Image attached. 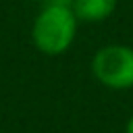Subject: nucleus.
Instances as JSON below:
<instances>
[{
	"mask_svg": "<svg viewBox=\"0 0 133 133\" xmlns=\"http://www.w3.org/2000/svg\"><path fill=\"white\" fill-rule=\"evenodd\" d=\"M77 31V17L73 12V6H66L62 2L48 4L33 23V44L44 54H62L75 37Z\"/></svg>",
	"mask_w": 133,
	"mask_h": 133,
	"instance_id": "f257e3e1",
	"label": "nucleus"
},
{
	"mask_svg": "<svg viewBox=\"0 0 133 133\" xmlns=\"http://www.w3.org/2000/svg\"><path fill=\"white\" fill-rule=\"evenodd\" d=\"M125 133H133V116L127 121V127H125Z\"/></svg>",
	"mask_w": 133,
	"mask_h": 133,
	"instance_id": "20e7f679",
	"label": "nucleus"
},
{
	"mask_svg": "<svg viewBox=\"0 0 133 133\" xmlns=\"http://www.w3.org/2000/svg\"><path fill=\"white\" fill-rule=\"evenodd\" d=\"M91 73L110 89L133 87V48L121 44L100 48L91 60Z\"/></svg>",
	"mask_w": 133,
	"mask_h": 133,
	"instance_id": "f03ea898",
	"label": "nucleus"
},
{
	"mask_svg": "<svg viewBox=\"0 0 133 133\" xmlns=\"http://www.w3.org/2000/svg\"><path fill=\"white\" fill-rule=\"evenodd\" d=\"M116 8V0H73V12L83 21H102Z\"/></svg>",
	"mask_w": 133,
	"mask_h": 133,
	"instance_id": "7ed1b4c3",
	"label": "nucleus"
}]
</instances>
